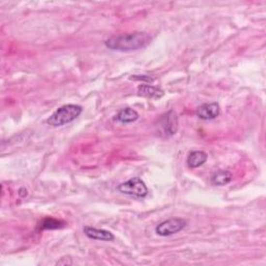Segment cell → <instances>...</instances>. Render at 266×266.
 Segmentation results:
<instances>
[{
  "label": "cell",
  "mask_w": 266,
  "mask_h": 266,
  "mask_svg": "<svg viewBox=\"0 0 266 266\" xmlns=\"http://www.w3.org/2000/svg\"><path fill=\"white\" fill-rule=\"evenodd\" d=\"M152 38L147 32H133L117 35L105 42L107 48L118 51H132L148 46Z\"/></svg>",
  "instance_id": "obj_1"
},
{
  "label": "cell",
  "mask_w": 266,
  "mask_h": 266,
  "mask_svg": "<svg viewBox=\"0 0 266 266\" xmlns=\"http://www.w3.org/2000/svg\"><path fill=\"white\" fill-rule=\"evenodd\" d=\"M82 112V107L76 104H67L56 110L47 120V123L53 127H60L71 123Z\"/></svg>",
  "instance_id": "obj_2"
},
{
  "label": "cell",
  "mask_w": 266,
  "mask_h": 266,
  "mask_svg": "<svg viewBox=\"0 0 266 266\" xmlns=\"http://www.w3.org/2000/svg\"><path fill=\"white\" fill-rule=\"evenodd\" d=\"M118 190L124 195L133 196L136 198H145L148 195V188L141 179L135 177L118 186Z\"/></svg>",
  "instance_id": "obj_3"
},
{
  "label": "cell",
  "mask_w": 266,
  "mask_h": 266,
  "mask_svg": "<svg viewBox=\"0 0 266 266\" xmlns=\"http://www.w3.org/2000/svg\"><path fill=\"white\" fill-rule=\"evenodd\" d=\"M185 227H186V220L176 218V219H170L168 220L160 222V224L156 227L155 231L159 236L165 237V236H171L180 232L181 230H183Z\"/></svg>",
  "instance_id": "obj_4"
},
{
  "label": "cell",
  "mask_w": 266,
  "mask_h": 266,
  "mask_svg": "<svg viewBox=\"0 0 266 266\" xmlns=\"http://www.w3.org/2000/svg\"><path fill=\"white\" fill-rule=\"evenodd\" d=\"M159 127L161 132L167 136L175 134L178 130V118L174 110H170L168 113L163 114L159 120Z\"/></svg>",
  "instance_id": "obj_5"
},
{
  "label": "cell",
  "mask_w": 266,
  "mask_h": 266,
  "mask_svg": "<svg viewBox=\"0 0 266 266\" xmlns=\"http://www.w3.org/2000/svg\"><path fill=\"white\" fill-rule=\"evenodd\" d=\"M220 113V107L218 103H205L198 107L196 111L197 117L204 121H210L217 119Z\"/></svg>",
  "instance_id": "obj_6"
},
{
  "label": "cell",
  "mask_w": 266,
  "mask_h": 266,
  "mask_svg": "<svg viewBox=\"0 0 266 266\" xmlns=\"http://www.w3.org/2000/svg\"><path fill=\"white\" fill-rule=\"evenodd\" d=\"M83 231H84V234L91 239L102 240V241H112L114 239V235L111 232L107 231V230L86 226L83 228Z\"/></svg>",
  "instance_id": "obj_7"
},
{
  "label": "cell",
  "mask_w": 266,
  "mask_h": 266,
  "mask_svg": "<svg viewBox=\"0 0 266 266\" xmlns=\"http://www.w3.org/2000/svg\"><path fill=\"white\" fill-rule=\"evenodd\" d=\"M138 94L140 96L146 97L149 99H160L163 97V92L156 88V86L150 85V84H141L138 88Z\"/></svg>",
  "instance_id": "obj_8"
},
{
  "label": "cell",
  "mask_w": 266,
  "mask_h": 266,
  "mask_svg": "<svg viewBox=\"0 0 266 266\" xmlns=\"http://www.w3.org/2000/svg\"><path fill=\"white\" fill-rule=\"evenodd\" d=\"M208 155L204 151H193L188 157V165L189 168H199L207 161Z\"/></svg>",
  "instance_id": "obj_9"
},
{
  "label": "cell",
  "mask_w": 266,
  "mask_h": 266,
  "mask_svg": "<svg viewBox=\"0 0 266 266\" xmlns=\"http://www.w3.org/2000/svg\"><path fill=\"white\" fill-rule=\"evenodd\" d=\"M233 179L232 172L227 170H219L218 172H213V175L211 176V183L213 185H218V186H222L226 185L229 182H231Z\"/></svg>",
  "instance_id": "obj_10"
},
{
  "label": "cell",
  "mask_w": 266,
  "mask_h": 266,
  "mask_svg": "<svg viewBox=\"0 0 266 266\" xmlns=\"http://www.w3.org/2000/svg\"><path fill=\"white\" fill-rule=\"evenodd\" d=\"M140 118V114L138 111L132 110V109H123L119 111V113L116 116V120L119 121L120 123L123 124H129L133 123L136 120Z\"/></svg>",
  "instance_id": "obj_11"
},
{
  "label": "cell",
  "mask_w": 266,
  "mask_h": 266,
  "mask_svg": "<svg viewBox=\"0 0 266 266\" xmlns=\"http://www.w3.org/2000/svg\"><path fill=\"white\" fill-rule=\"evenodd\" d=\"M63 225L61 220H57L54 219H45L42 222V229H59L62 228Z\"/></svg>",
  "instance_id": "obj_12"
},
{
  "label": "cell",
  "mask_w": 266,
  "mask_h": 266,
  "mask_svg": "<svg viewBox=\"0 0 266 266\" xmlns=\"http://www.w3.org/2000/svg\"><path fill=\"white\" fill-rule=\"evenodd\" d=\"M130 79L131 80H140L145 83H152L154 81V78L148 75H133L130 77Z\"/></svg>",
  "instance_id": "obj_13"
},
{
  "label": "cell",
  "mask_w": 266,
  "mask_h": 266,
  "mask_svg": "<svg viewBox=\"0 0 266 266\" xmlns=\"http://www.w3.org/2000/svg\"><path fill=\"white\" fill-rule=\"evenodd\" d=\"M64 259H66V258H62V260H60V261H57V263L56 264H59V265H62V264H63V265H66V264H72V263H73V262H72V260H70V261H66V260H64Z\"/></svg>",
  "instance_id": "obj_14"
},
{
  "label": "cell",
  "mask_w": 266,
  "mask_h": 266,
  "mask_svg": "<svg viewBox=\"0 0 266 266\" xmlns=\"http://www.w3.org/2000/svg\"><path fill=\"white\" fill-rule=\"evenodd\" d=\"M18 193H19V195H20L21 197L24 198V197H26V196H27V190H26V188H20V189H19Z\"/></svg>",
  "instance_id": "obj_15"
}]
</instances>
